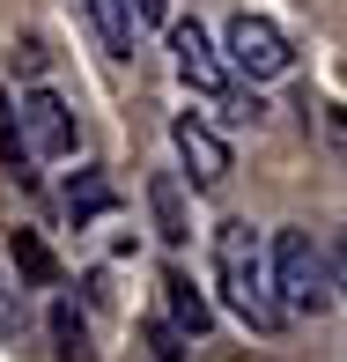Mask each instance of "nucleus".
Wrapping results in <instances>:
<instances>
[{"instance_id":"nucleus-1","label":"nucleus","mask_w":347,"mask_h":362,"mask_svg":"<svg viewBox=\"0 0 347 362\" xmlns=\"http://www.w3.org/2000/svg\"><path fill=\"white\" fill-rule=\"evenodd\" d=\"M214 274H222V296L252 333H274L288 310L274 296V267H266V244H259L252 222H222L214 229Z\"/></svg>"},{"instance_id":"nucleus-2","label":"nucleus","mask_w":347,"mask_h":362,"mask_svg":"<svg viewBox=\"0 0 347 362\" xmlns=\"http://www.w3.org/2000/svg\"><path fill=\"white\" fill-rule=\"evenodd\" d=\"M266 267H274V296H281V310L288 318H318V310H333V252H325L310 229H281L274 237V252H266Z\"/></svg>"},{"instance_id":"nucleus-3","label":"nucleus","mask_w":347,"mask_h":362,"mask_svg":"<svg viewBox=\"0 0 347 362\" xmlns=\"http://www.w3.org/2000/svg\"><path fill=\"white\" fill-rule=\"evenodd\" d=\"M222 52H229V67H237L244 81H281V74L295 67L288 30L266 23V15H237V23L222 30Z\"/></svg>"},{"instance_id":"nucleus-4","label":"nucleus","mask_w":347,"mask_h":362,"mask_svg":"<svg viewBox=\"0 0 347 362\" xmlns=\"http://www.w3.org/2000/svg\"><path fill=\"white\" fill-rule=\"evenodd\" d=\"M15 134H23V148H30L37 163H59V156H74L81 126H74L67 96H52L45 81H30V89H23V104H15Z\"/></svg>"},{"instance_id":"nucleus-5","label":"nucleus","mask_w":347,"mask_h":362,"mask_svg":"<svg viewBox=\"0 0 347 362\" xmlns=\"http://www.w3.org/2000/svg\"><path fill=\"white\" fill-rule=\"evenodd\" d=\"M170 148H177V163H185V177L200 192H214L229 177V141H222V126L200 119V111H177L170 119Z\"/></svg>"},{"instance_id":"nucleus-6","label":"nucleus","mask_w":347,"mask_h":362,"mask_svg":"<svg viewBox=\"0 0 347 362\" xmlns=\"http://www.w3.org/2000/svg\"><path fill=\"white\" fill-rule=\"evenodd\" d=\"M170 59H177V74H185V89H200V96H229V81H237L229 52L200 23H170Z\"/></svg>"},{"instance_id":"nucleus-7","label":"nucleus","mask_w":347,"mask_h":362,"mask_svg":"<svg viewBox=\"0 0 347 362\" xmlns=\"http://www.w3.org/2000/svg\"><path fill=\"white\" fill-rule=\"evenodd\" d=\"M163 318L177 325L185 340H200L207 325H214V303L200 288H192V274H177V267H163Z\"/></svg>"},{"instance_id":"nucleus-8","label":"nucleus","mask_w":347,"mask_h":362,"mask_svg":"<svg viewBox=\"0 0 347 362\" xmlns=\"http://www.w3.org/2000/svg\"><path fill=\"white\" fill-rule=\"evenodd\" d=\"M148 207H155V237H163V244H185V237H192L185 185H177L170 170H155V177H148Z\"/></svg>"},{"instance_id":"nucleus-9","label":"nucleus","mask_w":347,"mask_h":362,"mask_svg":"<svg viewBox=\"0 0 347 362\" xmlns=\"http://www.w3.org/2000/svg\"><path fill=\"white\" fill-rule=\"evenodd\" d=\"M81 8H89L96 37L111 45V59H134V30H141V15L126 8V0H81Z\"/></svg>"},{"instance_id":"nucleus-10","label":"nucleus","mask_w":347,"mask_h":362,"mask_svg":"<svg viewBox=\"0 0 347 362\" xmlns=\"http://www.w3.org/2000/svg\"><path fill=\"white\" fill-rule=\"evenodd\" d=\"M111 207H119V192H111L104 170H74L67 177V215L74 222H96V215H111Z\"/></svg>"},{"instance_id":"nucleus-11","label":"nucleus","mask_w":347,"mask_h":362,"mask_svg":"<svg viewBox=\"0 0 347 362\" xmlns=\"http://www.w3.org/2000/svg\"><path fill=\"white\" fill-rule=\"evenodd\" d=\"M8 252H15V267H23V281H37V288L59 281V259L37 244V229H8Z\"/></svg>"},{"instance_id":"nucleus-12","label":"nucleus","mask_w":347,"mask_h":362,"mask_svg":"<svg viewBox=\"0 0 347 362\" xmlns=\"http://www.w3.org/2000/svg\"><path fill=\"white\" fill-rule=\"evenodd\" d=\"M52 340H59V362H96V348H89V325H81V310L59 296L52 303Z\"/></svg>"},{"instance_id":"nucleus-13","label":"nucleus","mask_w":347,"mask_h":362,"mask_svg":"<svg viewBox=\"0 0 347 362\" xmlns=\"http://www.w3.org/2000/svg\"><path fill=\"white\" fill-rule=\"evenodd\" d=\"M148 348H155V362H185V355H192V340L177 333L170 318H155V325H148Z\"/></svg>"},{"instance_id":"nucleus-14","label":"nucleus","mask_w":347,"mask_h":362,"mask_svg":"<svg viewBox=\"0 0 347 362\" xmlns=\"http://www.w3.org/2000/svg\"><path fill=\"white\" fill-rule=\"evenodd\" d=\"M8 67L23 74V81H45V45H37V37H23V45L8 52Z\"/></svg>"},{"instance_id":"nucleus-15","label":"nucleus","mask_w":347,"mask_h":362,"mask_svg":"<svg viewBox=\"0 0 347 362\" xmlns=\"http://www.w3.org/2000/svg\"><path fill=\"white\" fill-rule=\"evenodd\" d=\"M0 340H23V303H15V288H0Z\"/></svg>"},{"instance_id":"nucleus-16","label":"nucleus","mask_w":347,"mask_h":362,"mask_svg":"<svg viewBox=\"0 0 347 362\" xmlns=\"http://www.w3.org/2000/svg\"><path fill=\"white\" fill-rule=\"evenodd\" d=\"M325 141H333V156L347 163V111L340 104H325Z\"/></svg>"},{"instance_id":"nucleus-17","label":"nucleus","mask_w":347,"mask_h":362,"mask_svg":"<svg viewBox=\"0 0 347 362\" xmlns=\"http://www.w3.org/2000/svg\"><path fill=\"white\" fill-rule=\"evenodd\" d=\"M126 8H134L148 30H170V0H126Z\"/></svg>"},{"instance_id":"nucleus-18","label":"nucleus","mask_w":347,"mask_h":362,"mask_svg":"<svg viewBox=\"0 0 347 362\" xmlns=\"http://www.w3.org/2000/svg\"><path fill=\"white\" fill-rule=\"evenodd\" d=\"M333 281H340V296H347V237L333 244Z\"/></svg>"}]
</instances>
